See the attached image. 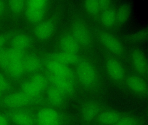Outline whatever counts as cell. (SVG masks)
Masks as SVG:
<instances>
[{
  "instance_id": "cell-35",
  "label": "cell",
  "mask_w": 148,
  "mask_h": 125,
  "mask_svg": "<svg viewBox=\"0 0 148 125\" xmlns=\"http://www.w3.org/2000/svg\"><path fill=\"white\" fill-rule=\"evenodd\" d=\"M7 123L6 118L3 115H0V125H6Z\"/></svg>"
},
{
  "instance_id": "cell-15",
  "label": "cell",
  "mask_w": 148,
  "mask_h": 125,
  "mask_svg": "<svg viewBox=\"0 0 148 125\" xmlns=\"http://www.w3.org/2000/svg\"><path fill=\"white\" fill-rule=\"evenodd\" d=\"M31 97L24 92H17L7 96L4 102L10 107H20L27 105L31 101Z\"/></svg>"
},
{
  "instance_id": "cell-7",
  "label": "cell",
  "mask_w": 148,
  "mask_h": 125,
  "mask_svg": "<svg viewBox=\"0 0 148 125\" xmlns=\"http://www.w3.org/2000/svg\"><path fill=\"white\" fill-rule=\"evenodd\" d=\"M48 76L52 86L64 93L70 100H74L77 98L80 89L76 83L68 79L57 76L51 73Z\"/></svg>"
},
{
  "instance_id": "cell-12",
  "label": "cell",
  "mask_w": 148,
  "mask_h": 125,
  "mask_svg": "<svg viewBox=\"0 0 148 125\" xmlns=\"http://www.w3.org/2000/svg\"><path fill=\"white\" fill-rule=\"evenodd\" d=\"M47 100L53 107L67 110L71 100L59 89L52 86L47 89Z\"/></svg>"
},
{
  "instance_id": "cell-3",
  "label": "cell",
  "mask_w": 148,
  "mask_h": 125,
  "mask_svg": "<svg viewBox=\"0 0 148 125\" xmlns=\"http://www.w3.org/2000/svg\"><path fill=\"white\" fill-rule=\"evenodd\" d=\"M37 118L38 125H71L74 121L73 115L67 110L53 107L42 109Z\"/></svg>"
},
{
  "instance_id": "cell-36",
  "label": "cell",
  "mask_w": 148,
  "mask_h": 125,
  "mask_svg": "<svg viewBox=\"0 0 148 125\" xmlns=\"http://www.w3.org/2000/svg\"><path fill=\"white\" fill-rule=\"evenodd\" d=\"M6 41V38L3 36H0V49L2 48Z\"/></svg>"
},
{
  "instance_id": "cell-23",
  "label": "cell",
  "mask_w": 148,
  "mask_h": 125,
  "mask_svg": "<svg viewBox=\"0 0 148 125\" xmlns=\"http://www.w3.org/2000/svg\"><path fill=\"white\" fill-rule=\"evenodd\" d=\"M12 43L13 47L23 50L29 47L31 41L26 36L18 35L14 37Z\"/></svg>"
},
{
  "instance_id": "cell-13",
  "label": "cell",
  "mask_w": 148,
  "mask_h": 125,
  "mask_svg": "<svg viewBox=\"0 0 148 125\" xmlns=\"http://www.w3.org/2000/svg\"><path fill=\"white\" fill-rule=\"evenodd\" d=\"M125 113L120 110L106 108L98 115L93 125H115Z\"/></svg>"
},
{
  "instance_id": "cell-10",
  "label": "cell",
  "mask_w": 148,
  "mask_h": 125,
  "mask_svg": "<svg viewBox=\"0 0 148 125\" xmlns=\"http://www.w3.org/2000/svg\"><path fill=\"white\" fill-rule=\"evenodd\" d=\"M59 51L80 55L81 49L68 28L62 33L58 42Z\"/></svg>"
},
{
  "instance_id": "cell-27",
  "label": "cell",
  "mask_w": 148,
  "mask_h": 125,
  "mask_svg": "<svg viewBox=\"0 0 148 125\" xmlns=\"http://www.w3.org/2000/svg\"><path fill=\"white\" fill-rule=\"evenodd\" d=\"M148 35L147 28L143 29L132 34L129 36L128 40L132 43H139L146 40Z\"/></svg>"
},
{
  "instance_id": "cell-30",
  "label": "cell",
  "mask_w": 148,
  "mask_h": 125,
  "mask_svg": "<svg viewBox=\"0 0 148 125\" xmlns=\"http://www.w3.org/2000/svg\"><path fill=\"white\" fill-rule=\"evenodd\" d=\"M10 62L8 50L0 49V66L4 69L7 70Z\"/></svg>"
},
{
  "instance_id": "cell-32",
  "label": "cell",
  "mask_w": 148,
  "mask_h": 125,
  "mask_svg": "<svg viewBox=\"0 0 148 125\" xmlns=\"http://www.w3.org/2000/svg\"><path fill=\"white\" fill-rule=\"evenodd\" d=\"M8 50L10 61L14 60H21L24 56V51L12 47Z\"/></svg>"
},
{
  "instance_id": "cell-28",
  "label": "cell",
  "mask_w": 148,
  "mask_h": 125,
  "mask_svg": "<svg viewBox=\"0 0 148 125\" xmlns=\"http://www.w3.org/2000/svg\"><path fill=\"white\" fill-rule=\"evenodd\" d=\"M22 92L29 95L30 97L36 96L40 93L30 81L25 82L22 85Z\"/></svg>"
},
{
  "instance_id": "cell-33",
  "label": "cell",
  "mask_w": 148,
  "mask_h": 125,
  "mask_svg": "<svg viewBox=\"0 0 148 125\" xmlns=\"http://www.w3.org/2000/svg\"><path fill=\"white\" fill-rule=\"evenodd\" d=\"M98 3L101 13L113 7L112 1H98Z\"/></svg>"
},
{
  "instance_id": "cell-20",
  "label": "cell",
  "mask_w": 148,
  "mask_h": 125,
  "mask_svg": "<svg viewBox=\"0 0 148 125\" xmlns=\"http://www.w3.org/2000/svg\"><path fill=\"white\" fill-rule=\"evenodd\" d=\"M12 119L18 125H33L34 122L32 116L24 112L14 113L12 115Z\"/></svg>"
},
{
  "instance_id": "cell-25",
  "label": "cell",
  "mask_w": 148,
  "mask_h": 125,
  "mask_svg": "<svg viewBox=\"0 0 148 125\" xmlns=\"http://www.w3.org/2000/svg\"><path fill=\"white\" fill-rule=\"evenodd\" d=\"M23 62L21 60L10 61L7 70L13 76H18L21 75L24 70Z\"/></svg>"
},
{
  "instance_id": "cell-14",
  "label": "cell",
  "mask_w": 148,
  "mask_h": 125,
  "mask_svg": "<svg viewBox=\"0 0 148 125\" xmlns=\"http://www.w3.org/2000/svg\"><path fill=\"white\" fill-rule=\"evenodd\" d=\"M57 21L58 18L40 23L34 30L35 35L41 40L50 38L55 31L57 24L56 21Z\"/></svg>"
},
{
  "instance_id": "cell-18",
  "label": "cell",
  "mask_w": 148,
  "mask_h": 125,
  "mask_svg": "<svg viewBox=\"0 0 148 125\" xmlns=\"http://www.w3.org/2000/svg\"><path fill=\"white\" fill-rule=\"evenodd\" d=\"M131 11L130 4L125 3L120 5L116 9V25L120 26L125 23L130 17Z\"/></svg>"
},
{
  "instance_id": "cell-9",
  "label": "cell",
  "mask_w": 148,
  "mask_h": 125,
  "mask_svg": "<svg viewBox=\"0 0 148 125\" xmlns=\"http://www.w3.org/2000/svg\"><path fill=\"white\" fill-rule=\"evenodd\" d=\"M131 62L134 71L138 75L147 76L148 74V61L145 54L142 49L135 48L130 52Z\"/></svg>"
},
{
  "instance_id": "cell-17",
  "label": "cell",
  "mask_w": 148,
  "mask_h": 125,
  "mask_svg": "<svg viewBox=\"0 0 148 125\" xmlns=\"http://www.w3.org/2000/svg\"><path fill=\"white\" fill-rule=\"evenodd\" d=\"M99 21L103 26L110 29L116 25V9L112 7L101 13Z\"/></svg>"
},
{
  "instance_id": "cell-19",
  "label": "cell",
  "mask_w": 148,
  "mask_h": 125,
  "mask_svg": "<svg viewBox=\"0 0 148 125\" xmlns=\"http://www.w3.org/2000/svg\"><path fill=\"white\" fill-rule=\"evenodd\" d=\"M83 6L86 13L97 21H99L100 12L98 1H85Z\"/></svg>"
},
{
  "instance_id": "cell-37",
  "label": "cell",
  "mask_w": 148,
  "mask_h": 125,
  "mask_svg": "<svg viewBox=\"0 0 148 125\" xmlns=\"http://www.w3.org/2000/svg\"><path fill=\"white\" fill-rule=\"evenodd\" d=\"M5 9V3L2 1H0V15L2 14Z\"/></svg>"
},
{
  "instance_id": "cell-24",
  "label": "cell",
  "mask_w": 148,
  "mask_h": 125,
  "mask_svg": "<svg viewBox=\"0 0 148 125\" xmlns=\"http://www.w3.org/2000/svg\"><path fill=\"white\" fill-rule=\"evenodd\" d=\"M24 69L29 72H34L39 69L40 61L36 56H30L27 57L23 62Z\"/></svg>"
},
{
  "instance_id": "cell-16",
  "label": "cell",
  "mask_w": 148,
  "mask_h": 125,
  "mask_svg": "<svg viewBox=\"0 0 148 125\" xmlns=\"http://www.w3.org/2000/svg\"><path fill=\"white\" fill-rule=\"evenodd\" d=\"M82 57V56L78 55L59 51L50 56V60L54 61L67 65H76Z\"/></svg>"
},
{
  "instance_id": "cell-31",
  "label": "cell",
  "mask_w": 148,
  "mask_h": 125,
  "mask_svg": "<svg viewBox=\"0 0 148 125\" xmlns=\"http://www.w3.org/2000/svg\"><path fill=\"white\" fill-rule=\"evenodd\" d=\"M25 2L24 1L14 0L9 2V7L12 11L15 13L21 12L25 7Z\"/></svg>"
},
{
  "instance_id": "cell-1",
  "label": "cell",
  "mask_w": 148,
  "mask_h": 125,
  "mask_svg": "<svg viewBox=\"0 0 148 125\" xmlns=\"http://www.w3.org/2000/svg\"><path fill=\"white\" fill-rule=\"evenodd\" d=\"M80 89L90 93L100 94L103 92L102 77L94 62L89 58L82 56L76 65L74 70Z\"/></svg>"
},
{
  "instance_id": "cell-11",
  "label": "cell",
  "mask_w": 148,
  "mask_h": 125,
  "mask_svg": "<svg viewBox=\"0 0 148 125\" xmlns=\"http://www.w3.org/2000/svg\"><path fill=\"white\" fill-rule=\"evenodd\" d=\"M47 67L51 73L68 79L78 86L75 71L69 65L49 60L47 63Z\"/></svg>"
},
{
  "instance_id": "cell-29",
  "label": "cell",
  "mask_w": 148,
  "mask_h": 125,
  "mask_svg": "<svg viewBox=\"0 0 148 125\" xmlns=\"http://www.w3.org/2000/svg\"><path fill=\"white\" fill-rule=\"evenodd\" d=\"M48 5V1L43 0L30 1H28V7L33 9L46 10Z\"/></svg>"
},
{
  "instance_id": "cell-21",
  "label": "cell",
  "mask_w": 148,
  "mask_h": 125,
  "mask_svg": "<svg viewBox=\"0 0 148 125\" xmlns=\"http://www.w3.org/2000/svg\"><path fill=\"white\" fill-rule=\"evenodd\" d=\"M46 10H38L27 8L26 16L28 21L32 23H38L41 21L45 14Z\"/></svg>"
},
{
  "instance_id": "cell-2",
  "label": "cell",
  "mask_w": 148,
  "mask_h": 125,
  "mask_svg": "<svg viewBox=\"0 0 148 125\" xmlns=\"http://www.w3.org/2000/svg\"><path fill=\"white\" fill-rule=\"evenodd\" d=\"M68 29L82 50L91 52L94 49V41L91 30L82 17L76 16L71 21Z\"/></svg>"
},
{
  "instance_id": "cell-34",
  "label": "cell",
  "mask_w": 148,
  "mask_h": 125,
  "mask_svg": "<svg viewBox=\"0 0 148 125\" xmlns=\"http://www.w3.org/2000/svg\"><path fill=\"white\" fill-rule=\"evenodd\" d=\"M9 87V83L5 77L0 73V91L7 90Z\"/></svg>"
},
{
  "instance_id": "cell-26",
  "label": "cell",
  "mask_w": 148,
  "mask_h": 125,
  "mask_svg": "<svg viewBox=\"0 0 148 125\" xmlns=\"http://www.w3.org/2000/svg\"><path fill=\"white\" fill-rule=\"evenodd\" d=\"M30 81L40 92L47 87V80L42 75H35L32 77Z\"/></svg>"
},
{
  "instance_id": "cell-5",
  "label": "cell",
  "mask_w": 148,
  "mask_h": 125,
  "mask_svg": "<svg viewBox=\"0 0 148 125\" xmlns=\"http://www.w3.org/2000/svg\"><path fill=\"white\" fill-rule=\"evenodd\" d=\"M106 107L103 102L95 99H86L83 101L79 110L80 125H93L98 115Z\"/></svg>"
},
{
  "instance_id": "cell-8",
  "label": "cell",
  "mask_w": 148,
  "mask_h": 125,
  "mask_svg": "<svg viewBox=\"0 0 148 125\" xmlns=\"http://www.w3.org/2000/svg\"><path fill=\"white\" fill-rule=\"evenodd\" d=\"M124 86L138 96L147 97L148 87L147 82L143 77L138 75H130L126 76Z\"/></svg>"
},
{
  "instance_id": "cell-22",
  "label": "cell",
  "mask_w": 148,
  "mask_h": 125,
  "mask_svg": "<svg viewBox=\"0 0 148 125\" xmlns=\"http://www.w3.org/2000/svg\"><path fill=\"white\" fill-rule=\"evenodd\" d=\"M115 125H143V122L137 116L126 113Z\"/></svg>"
},
{
  "instance_id": "cell-6",
  "label": "cell",
  "mask_w": 148,
  "mask_h": 125,
  "mask_svg": "<svg viewBox=\"0 0 148 125\" xmlns=\"http://www.w3.org/2000/svg\"><path fill=\"white\" fill-rule=\"evenodd\" d=\"M95 35L99 41L109 53L115 56L123 58L125 56L124 47L120 40L113 34L101 29H97Z\"/></svg>"
},
{
  "instance_id": "cell-4",
  "label": "cell",
  "mask_w": 148,
  "mask_h": 125,
  "mask_svg": "<svg viewBox=\"0 0 148 125\" xmlns=\"http://www.w3.org/2000/svg\"><path fill=\"white\" fill-rule=\"evenodd\" d=\"M106 72L112 82L118 86H124L127 75L120 61L106 50H104Z\"/></svg>"
}]
</instances>
